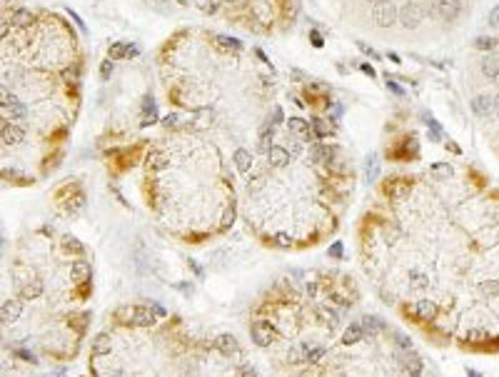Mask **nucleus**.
Masks as SVG:
<instances>
[{
	"mask_svg": "<svg viewBox=\"0 0 499 377\" xmlns=\"http://www.w3.org/2000/svg\"><path fill=\"white\" fill-rule=\"evenodd\" d=\"M117 322L122 325H132V327H150L155 322V312L150 307H135V305H125V307H117L115 312Z\"/></svg>",
	"mask_w": 499,
	"mask_h": 377,
	"instance_id": "f257e3e1",
	"label": "nucleus"
},
{
	"mask_svg": "<svg viewBox=\"0 0 499 377\" xmlns=\"http://www.w3.org/2000/svg\"><path fill=\"white\" fill-rule=\"evenodd\" d=\"M372 18L380 28H390L397 18H399V10L390 3V0H377V3L372 5Z\"/></svg>",
	"mask_w": 499,
	"mask_h": 377,
	"instance_id": "f03ea898",
	"label": "nucleus"
},
{
	"mask_svg": "<svg viewBox=\"0 0 499 377\" xmlns=\"http://www.w3.org/2000/svg\"><path fill=\"white\" fill-rule=\"evenodd\" d=\"M409 187H412V180H407V177H390V180L382 182V193L387 198H404L409 193Z\"/></svg>",
	"mask_w": 499,
	"mask_h": 377,
	"instance_id": "7ed1b4c3",
	"label": "nucleus"
},
{
	"mask_svg": "<svg viewBox=\"0 0 499 377\" xmlns=\"http://www.w3.org/2000/svg\"><path fill=\"white\" fill-rule=\"evenodd\" d=\"M422 8L414 3V0H409V3H404L402 8H399V23L404 25V28H417L419 23H422Z\"/></svg>",
	"mask_w": 499,
	"mask_h": 377,
	"instance_id": "20e7f679",
	"label": "nucleus"
},
{
	"mask_svg": "<svg viewBox=\"0 0 499 377\" xmlns=\"http://www.w3.org/2000/svg\"><path fill=\"white\" fill-rule=\"evenodd\" d=\"M170 165V155L165 152V150H150L147 155H145V170L147 172H160V170H165Z\"/></svg>",
	"mask_w": 499,
	"mask_h": 377,
	"instance_id": "39448f33",
	"label": "nucleus"
},
{
	"mask_svg": "<svg viewBox=\"0 0 499 377\" xmlns=\"http://www.w3.org/2000/svg\"><path fill=\"white\" fill-rule=\"evenodd\" d=\"M252 340L260 347H270L272 340H275V327L270 322H255L252 325Z\"/></svg>",
	"mask_w": 499,
	"mask_h": 377,
	"instance_id": "423d86ee",
	"label": "nucleus"
},
{
	"mask_svg": "<svg viewBox=\"0 0 499 377\" xmlns=\"http://www.w3.org/2000/svg\"><path fill=\"white\" fill-rule=\"evenodd\" d=\"M472 113H474V115H479V118H487V115L497 113V108H494V98H492V95H487V93H482V95H474V98H472Z\"/></svg>",
	"mask_w": 499,
	"mask_h": 377,
	"instance_id": "0eeeda50",
	"label": "nucleus"
},
{
	"mask_svg": "<svg viewBox=\"0 0 499 377\" xmlns=\"http://www.w3.org/2000/svg\"><path fill=\"white\" fill-rule=\"evenodd\" d=\"M3 113H5V118H10V120H20V118H25V105H20L18 103V98L15 95H3Z\"/></svg>",
	"mask_w": 499,
	"mask_h": 377,
	"instance_id": "6e6552de",
	"label": "nucleus"
},
{
	"mask_svg": "<svg viewBox=\"0 0 499 377\" xmlns=\"http://www.w3.org/2000/svg\"><path fill=\"white\" fill-rule=\"evenodd\" d=\"M210 43L215 45L217 53H230V50H242V43L235 40V38H227V35H210Z\"/></svg>",
	"mask_w": 499,
	"mask_h": 377,
	"instance_id": "1a4fd4ad",
	"label": "nucleus"
},
{
	"mask_svg": "<svg viewBox=\"0 0 499 377\" xmlns=\"http://www.w3.org/2000/svg\"><path fill=\"white\" fill-rule=\"evenodd\" d=\"M459 10H462V3H459V0H437V13H439V18H444V20H454V18L459 15Z\"/></svg>",
	"mask_w": 499,
	"mask_h": 377,
	"instance_id": "9d476101",
	"label": "nucleus"
},
{
	"mask_svg": "<svg viewBox=\"0 0 499 377\" xmlns=\"http://www.w3.org/2000/svg\"><path fill=\"white\" fill-rule=\"evenodd\" d=\"M3 142L5 145H18V142H23L25 140V132L18 127V125H13V123H8V120H3Z\"/></svg>",
	"mask_w": 499,
	"mask_h": 377,
	"instance_id": "9b49d317",
	"label": "nucleus"
},
{
	"mask_svg": "<svg viewBox=\"0 0 499 377\" xmlns=\"http://www.w3.org/2000/svg\"><path fill=\"white\" fill-rule=\"evenodd\" d=\"M18 317H20V302L18 300L3 302V310H0V320H3V325H13Z\"/></svg>",
	"mask_w": 499,
	"mask_h": 377,
	"instance_id": "f8f14e48",
	"label": "nucleus"
},
{
	"mask_svg": "<svg viewBox=\"0 0 499 377\" xmlns=\"http://www.w3.org/2000/svg\"><path fill=\"white\" fill-rule=\"evenodd\" d=\"M215 347H217L222 355H237V352H240V345H237V340H235L232 335H220V337L215 340Z\"/></svg>",
	"mask_w": 499,
	"mask_h": 377,
	"instance_id": "ddd939ff",
	"label": "nucleus"
},
{
	"mask_svg": "<svg viewBox=\"0 0 499 377\" xmlns=\"http://www.w3.org/2000/svg\"><path fill=\"white\" fill-rule=\"evenodd\" d=\"M155 120H157V108H155V100H152L150 95H145V98H142V127L152 125Z\"/></svg>",
	"mask_w": 499,
	"mask_h": 377,
	"instance_id": "4468645a",
	"label": "nucleus"
},
{
	"mask_svg": "<svg viewBox=\"0 0 499 377\" xmlns=\"http://www.w3.org/2000/svg\"><path fill=\"white\" fill-rule=\"evenodd\" d=\"M267 160H270L272 167H285L290 162V152L285 147H280V145H272V150L267 152Z\"/></svg>",
	"mask_w": 499,
	"mask_h": 377,
	"instance_id": "2eb2a0df",
	"label": "nucleus"
},
{
	"mask_svg": "<svg viewBox=\"0 0 499 377\" xmlns=\"http://www.w3.org/2000/svg\"><path fill=\"white\" fill-rule=\"evenodd\" d=\"M402 365H404V370H407V375H412V377H417V375H422V360L417 357V352H412V350H407V355H404V360H402Z\"/></svg>",
	"mask_w": 499,
	"mask_h": 377,
	"instance_id": "dca6fc26",
	"label": "nucleus"
},
{
	"mask_svg": "<svg viewBox=\"0 0 499 377\" xmlns=\"http://www.w3.org/2000/svg\"><path fill=\"white\" fill-rule=\"evenodd\" d=\"M482 73L487 78H494L499 73V53H487L482 58Z\"/></svg>",
	"mask_w": 499,
	"mask_h": 377,
	"instance_id": "f3484780",
	"label": "nucleus"
},
{
	"mask_svg": "<svg viewBox=\"0 0 499 377\" xmlns=\"http://www.w3.org/2000/svg\"><path fill=\"white\" fill-rule=\"evenodd\" d=\"M287 127H290V132H295V135H302V137H312V130H309V123L307 120H302V118H290L287 120Z\"/></svg>",
	"mask_w": 499,
	"mask_h": 377,
	"instance_id": "a211bd4d",
	"label": "nucleus"
},
{
	"mask_svg": "<svg viewBox=\"0 0 499 377\" xmlns=\"http://www.w3.org/2000/svg\"><path fill=\"white\" fill-rule=\"evenodd\" d=\"M70 275H73V282H88L90 280V265L88 262H83V260H78L73 267H70Z\"/></svg>",
	"mask_w": 499,
	"mask_h": 377,
	"instance_id": "6ab92c4d",
	"label": "nucleus"
},
{
	"mask_svg": "<svg viewBox=\"0 0 499 377\" xmlns=\"http://www.w3.org/2000/svg\"><path fill=\"white\" fill-rule=\"evenodd\" d=\"M365 337V327L360 325V322H352L347 330H345V335H342V342L345 345H355V342H360Z\"/></svg>",
	"mask_w": 499,
	"mask_h": 377,
	"instance_id": "aec40b11",
	"label": "nucleus"
},
{
	"mask_svg": "<svg viewBox=\"0 0 499 377\" xmlns=\"http://www.w3.org/2000/svg\"><path fill=\"white\" fill-rule=\"evenodd\" d=\"M110 347H112L110 335H98V337L93 340V355H95V357H105V355L110 352Z\"/></svg>",
	"mask_w": 499,
	"mask_h": 377,
	"instance_id": "412c9836",
	"label": "nucleus"
},
{
	"mask_svg": "<svg viewBox=\"0 0 499 377\" xmlns=\"http://www.w3.org/2000/svg\"><path fill=\"white\" fill-rule=\"evenodd\" d=\"M63 208H65V213H80V210L85 208V195H83L80 190H78V193H73V195L65 200V205H63Z\"/></svg>",
	"mask_w": 499,
	"mask_h": 377,
	"instance_id": "4be33fe9",
	"label": "nucleus"
},
{
	"mask_svg": "<svg viewBox=\"0 0 499 377\" xmlns=\"http://www.w3.org/2000/svg\"><path fill=\"white\" fill-rule=\"evenodd\" d=\"M414 310H417V317H422V320H432L437 315V305L432 300H419Z\"/></svg>",
	"mask_w": 499,
	"mask_h": 377,
	"instance_id": "5701e85b",
	"label": "nucleus"
},
{
	"mask_svg": "<svg viewBox=\"0 0 499 377\" xmlns=\"http://www.w3.org/2000/svg\"><path fill=\"white\" fill-rule=\"evenodd\" d=\"M33 20H35V15H33L30 10H25V8L13 13V25H15V28H30Z\"/></svg>",
	"mask_w": 499,
	"mask_h": 377,
	"instance_id": "b1692460",
	"label": "nucleus"
},
{
	"mask_svg": "<svg viewBox=\"0 0 499 377\" xmlns=\"http://www.w3.org/2000/svg\"><path fill=\"white\" fill-rule=\"evenodd\" d=\"M235 165H237L240 172H250V167H252V155H250L245 147H240V150L235 152Z\"/></svg>",
	"mask_w": 499,
	"mask_h": 377,
	"instance_id": "393cba45",
	"label": "nucleus"
},
{
	"mask_svg": "<svg viewBox=\"0 0 499 377\" xmlns=\"http://www.w3.org/2000/svg\"><path fill=\"white\" fill-rule=\"evenodd\" d=\"M272 140H275V132H272V125H267V127L262 130V137H260V142H257V150L267 155V152L272 150Z\"/></svg>",
	"mask_w": 499,
	"mask_h": 377,
	"instance_id": "a878e982",
	"label": "nucleus"
},
{
	"mask_svg": "<svg viewBox=\"0 0 499 377\" xmlns=\"http://www.w3.org/2000/svg\"><path fill=\"white\" fill-rule=\"evenodd\" d=\"M63 250H65V252H73V255H83V252H85L83 243H80L78 238H73V235H65V238H63Z\"/></svg>",
	"mask_w": 499,
	"mask_h": 377,
	"instance_id": "bb28decb",
	"label": "nucleus"
},
{
	"mask_svg": "<svg viewBox=\"0 0 499 377\" xmlns=\"http://www.w3.org/2000/svg\"><path fill=\"white\" fill-rule=\"evenodd\" d=\"M25 300H35V297H40L43 295V282L40 280H33V282H28V285H23V292H20Z\"/></svg>",
	"mask_w": 499,
	"mask_h": 377,
	"instance_id": "cd10ccee",
	"label": "nucleus"
},
{
	"mask_svg": "<svg viewBox=\"0 0 499 377\" xmlns=\"http://www.w3.org/2000/svg\"><path fill=\"white\" fill-rule=\"evenodd\" d=\"M474 48L482 50V53H492V50L497 48V38H492V35H479V38L474 40Z\"/></svg>",
	"mask_w": 499,
	"mask_h": 377,
	"instance_id": "c85d7f7f",
	"label": "nucleus"
},
{
	"mask_svg": "<svg viewBox=\"0 0 499 377\" xmlns=\"http://www.w3.org/2000/svg\"><path fill=\"white\" fill-rule=\"evenodd\" d=\"M362 327H365V332H382L385 330V322L380 320V317H372V315H367L365 320H362Z\"/></svg>",
	"mask_w": 499,
	"mask_h": 377,
	"instance_id": "c756f323",
	"label": "nucleus"
},
{
	"mask_svg": "<svg viewBox=\"0 0 499 377\" xmlns=\"http://www.w3.org/2000/svg\"><path fill=\"white\" fill-rule=\"evenodd\" d=\"M309 157L314 160V162H319V160H329L332 157V152L324 147V145H319V142H314L312 147H309Z\"/></svg>",
	"mask_w": 499,
	"mask_h": 377,
	"instance_id": "7c9ffc66",
	"label": "nucleus"
},
{
	"mask_svg": "<svg viewBox=\"0 0 499 377\" xmlns=\"http://www.w3.org/2000/svg\"><path fill=\"white\" fill-rule=\"evenodd\" d=\"M422 120H424V123L429 125V130H432V132H429V137H432V140H439V137H442V125H439V123H437V120H434L429 113H424V115H422Z\"/></svg>",
	"mask_w": 499,
	"mask_h": 377,
	"instance_id": "2f4dec72",
	"label": "nucleus"
},
{
	"mask_svg": "<svg viewBox=\"0 0 499 377\" xmlns=\"http://www.w3.org/2000/svg\"><path fill=\"white\" fill-rule=\"evenodd\" d=\"M312 130H314L317 137H327V135H329V125H327L322 118H312Z\"/></svg>",
	"mask_w": 499,
	"mask_h": 377,
	"instance_id": "473e14b6",
	"label": "nucleus"
},
{
	"mask_svg": "<svg viewBox=\"0 0 499 377\" xmlns=\"http://www.w3.org/2000/svg\"><path fill=\"white\" fill-rule=\"evenodd\" d=\"M437 177H449L452 175V165H447V162H432V167H429Z\"/></svg>",
	"mask_w": 499,
	"mask_h": 377,
	"instance_id": "72a5a7b5",
	"label": "nucleus"
},
{
	"mask_svg": "<svg viewBox=\"0 0 499 377\" xmlns=\"http://www.w3.org/2000/svg\"><path fill=\"white\" fill-rule=\"evenodd\" d=\"M110 58H112V60L127 58V45H125V43H112V45H110Z\"/></svg>",
	"mask_w": 499,
	"mask_h": 377,
	"instance_id": "f704fd0d",
	"label": "nucleus"
},
{
	"mask_svg": "<svg viewBox=\"0 0 499 377\" xmlns=\"http://www.w3.org/2000/svg\"><path fill=\"white\" fill-rule=\"evenodd\" d=\"M409 285H412V287H427L429 282H427V277H424L419 270H412V272H409Z\"/></svg>",
	"mask_w": 499,
	"mask_h": 377,
	"instance_id": "c9c22d12",
	"label": "nucleus"
},
{
	"mask_svg": "<svg viewBox=\"0 0 499 377\" xmlns=\"http://www.w3.org/2000/svg\"><path fill=\"white\" fill-rule=\"evenodd\" d=\"M232 223H235V205H230V208L225 210V215H222V223H220V228H222V230H227V228H230Z\"/></svg>",
	"mask_w": 499,
	"mask_h": 377,
	"instance_id": "e433bc0d",
	"label": "nucleus"
},
{
	"mask_svg": "<svg viewBox=\"0 0 499 377\" xmlns=\"http://www.w3.org/2000/svg\"><path fill=\"white\" fill-rule=\"evenodd\" d=\"M479 290H482L484 295H499V285H497L494 280H489V282H482V285H479Z\"/></svg>",
	"mask_w": 499,
	"mask_h": 377,
	"instance_id": "4c0bfd02",
	"label": "nucleus"
},
{
	"mask_svg": "<svg viewBox=\"0 0 499 377\" xmlns=\"http://www.w3.org/2000/svg\"><path fill=\"white\" fill-rule=\"evenodd\" d=\"M88 320H90V312H83L80 317H73V320H70V325H73V327H78V330L83 332V330H85V325H88Z\"/></svg>",
	"mask_w": 499,
	"mask_h": 377,
	"instance_id": "58836bf2",
	"label": "nucleus"
},
{
	"mask_svg": "<svg viewBox=\"0 0 499 377\" xmlns=\"http://www.w3.org/2000/svg\"><path fill=\"white\" fill-rule=\"evenodd\" d=\"M198 8H200L202 13H215V10H217V3H215V0H198Z\"/></svg>",
	"mask_w": 499,
	"mask_h": 377,
	"instance_id": "ea45409f",
	"label": "nucleus"
},
{
	"mask_svg": "<svg viewBox=\"0 0 499 377\" xmlns=\"http://www.w3.org/2000/svg\"><path fill=\"white\" fill-rule=\"evenodd\" d=\"M110 75H112V58L102 60V65H100V78H102V80H107Z\"/></svg>",
	"mask_w": 499,
	"mask_h": 377,
	"instance_id": "a19ab883",
	"label": "nucleus"
},
{
	"mask_svg": "<svg viewBox=\"0 0 499 377\" xmlns=\"http://www.w3.org/2000/svg\"><path fill=\"white\" fill-rule=\"evenodd\" d=\"M395 342H397L402 350H412V340H409L407 335H402V332H395Z\"/></svg>",
	"mask_w": 499,
	"mask_h": 377,
	"instance_id": "79ce46f5",
	"label": "nucleus"
},
{
	"mask_svg": "<svg viewBox=\"0 0 499 377\" xmlns=\"http://www.w3.org/2000/svg\"><path fill=\"white\" fill-rule=\"evenodd\" d=\"M322 355H324V347H312V350L307 347V357H304V360H307V362H314V360H319Z\"/></svg>",
	"mask_w": 499,
	"mask_h": 377,
	"instance_id": "37998d69",
	"label": "nucleus"
},
{
	"mask_svg": "<svg viewBox=\"0 0 499 377\" xmlns=\"http://www.w3.org/2000/svg\"><path fill=\"white\" fill-rule=\"evenodd\" d=\"M275 243H277L280 248H290V245H292V238H290L287 233H277V235H275Z\"/></svg>",
	"mask_w": 499,
	"mask_h": 377,
	"instance_id": "c03bdc74",
	"label": "nucleus"
},
{
	"mask_svg": "<svg viewBox=\"0 0 499 377\" xmlns=\"http://www.w3.org/2000/svg\"><path fill=\"white\" fill-rule=\"evenodd\" d=\"M489 25H492L494 30H499V8H494V10L489 13Z\"/></svg>",
	"mask_w": 499,
	"mask_h": 377,
	"instance_id": "a18cd8bd",
	"label": "nucleus"
},
{
	"mask_svg": "<svg viewBox=\"0 0 499 377\" xmlns=\"http://www.w3.org/2000/svg\"><path fill=\"white\" fill-rule=\"evenodd\" d=\"M329 255L340 260V257H342V243H335V245H332V248H329Z\"/></svg>",
	"mask_w": 499,
	"mask_h": 377,
	"instance_id": "49530a36",
	"label": "nucleus"
},
{
	"mask_svg": "<svg viewBox=\"0 0 499 377\" xmlns=\"http://www.w3.org/2000/svg\"><path fill=\"white\" fill-rule=\"evenodd\" d=\"M387 88H390V90H392L395 95H404V90H402V88H399V85H397L395 80H387Z\"/></svg>",
	"mask_w": 499,
	"mask_h": 377,
	"instance_id": "de8ad7c7",
	"label": "nucleus"
},
{
	"mask_svg": "<svg viewBox=\"0 0 499 377\" xmlns=\"http://www.w3.org/2000/svg\"><path fill=\"white\" fill-rule=\"evenodd\" d=\"M237 375H242V377H247V375H250V377H255L257 372H255V367H247V365H245V367H240V370H237Z\"/></svg>",
	"mask_w": 499,
	"mask_h": 377,
	"instance_id": "09e8293b",
	"label": "nucleus"
},
{
	"mask_svg": "<svg viewBox=\"0 0 499 377\" xmlns=\"http://www.w3.org/2000/svg\"><path fill=\"white\" fill-rule=\"evenodd\" d=\"M137 55H140V45H135V43L127 45V58H137Z\"/></svg>",
	"mask_w": 499,
	"mask_h": 377,
	"instance_id": "8fccbe9b",
	"label": "nucleus"
},
{
	"mask_svg": "<svg viewBox=\"0 0 499 377\" xmlns=\"http://www.w3.org/2000/svg\"><path fill=\"white\" fill-rule=\"evenodd\" d=\"M147 307H150V310H152V312H155L157 317H162V315H165V310H162V307H160L157 302H147Z\"/></svg>",
	"mask_w": 499,
	"mask_h": 377,
	"instance_id": "3c124183",
	"label": "nucleus"
},
{
	"mask_svg": "<svg viewBox=\"0 0 499 377\" xmlns=\"http://www.w3.org/2000/svg\"><path fill=\"white\" fill-rule=\"evenodd\" d=\"M162 123H165V125H168V127H170V125H178V115H175V113H170V115H168V118H165Z\"/></svg>",
	"mask_w": 499,
	"mask_h": 377,
	"instance_id": "603ef678",
	"label": "nucleus"
},
{
	"mask_svg": "<svg viewBox=\"0 0 499 377\" xmlns=\"http://www.w3.org/2000/svg\"><path fill=\"white\" fill-rule=\"evenodd\" d=\"M277 123H282V110L280 108H275V115H272V125H277Z\"/></svg>",
	"mask_w": 499,
	"mask_h": 377,
	"instance_id": "864d4df0",
	"label": "nucleus"
},
{
	"mask_svg": "<svg viewBox=\"0 0 499 377\" xmlns=\"http://www.w3.org/2000/svg\"><path fill=\"white\" fill-rule=\"evenodd\" d=\"M18 357H23V360H30V362H35V357L28 352V350H18Z\"/></svg>",
	"mask_w": 499,
	"mask_h": 377,
	"instance_id": "5fc2aeb1",
	"label": "nucleus"
},
{
	"mask_svg": "<svg viewBox=\"0 0 499 377\" xmlns=\"http://www.w3.org/2000/svg\"><path fill=\"white\" fill-rule=\"evenodd\" d=\"M190 267H193V270H195V272H198V275H200V277H202V275H205V272H202V267H200V265H198V262H195V260H190Z\"/></svg>",
	"mask_w": 499,
	"mask_h": 377,
	"instance_id": "6e6d98bb",
	"label": "nucleus"
},
{
	"mask_svg": "<svg viewBox=\"0 0 499 377\" xmlns=\"http://www.w3.org/2000/svg\"><path fill=\"white\" fill-rule=\"evenodd\" d=\"M312 45H314V48H322V38H319V35H312Z\"/></svg>",
	"mask_w": 499,
	"mask_h": 377,
	"instance_id": "4d7b16f0",
	"label": "nucleus"
},
{
	"mask_svg": "<svg viewBox=\"0 0 499 377\" xmlns=\"http://www.w3.org/2000/svg\"><path fill=\"white\" fill-rule=\"evenodd\" d=\"M447 147H449V150H452V152H457V155H459V152H462V150H459V145H457V142H447Z\"/></svg>",
	"mask_w": 499,
	"mask_h": 377,
	"instance_id": "13d9d810",
	"label": "nucleus"
},
{
	"mask_svg": "<svg viewBox=\"0 0 499 377\" xmlns=\"http://www.w3.org/2000/svg\"><path fill=\"white\" fill-rule=\"evenodd\" d=\"M307 292H309V295H317V282H309V285H307Z\"/></svg>",
	"mask_w": 499,
	"mask_h": 377,
	"instance_id": "bf43d9fd",
	"label": "nucleus"
},
{
	"mask_svg": "<svg viewBox=\"0 0 499 377\" xmlns=\"http://www.w3.org/2000/svg\"><path fill=\"white\" fill-rule=\"evenodd\" d=\"M362 70H365V73H367V75H370V78H372V75H375V70H372V65H362Z\"/></svg>",
	"mask_w": 499,
	"mask_h": 377,
	"instance_id": "052dcab7",
	"label": "nucleus"
},
{
	"mask_svg": "<svg viewBox=\"0 0 499 377\" xmlns=\"http://www.w3.org/2000/svg\"><path fill=\"white\" fill-rule=\"evenodd\" d=\"M494 108H497V113H499V95L494 98Z\"/></svg>",
	"mask_w": 499,
	"mask_h": 377,
	"instance_id": "680f3d73",
	"label": "nucleus"
},
{
	"mask_svg": "<svg viewBox=\"0 0 499 377\" xmlns=\"http://www.w3.org/2000/svg\"><path fill=\"white\" fill-rule=\"evenodd\" d=\"M178 3H180V5H188V3H190V0H178Z\"/></svg>",
	"mask_w": 499,
	"mask_h": 377,
	"instance_id": "e2e57ef3",
	"label": "nucleus"
},
{
	"mask_svg": "<svg viewBox=\"0 0 499 377\" xmlns=\"http://www.w3.org/2000/svg\"><path fill=\"white\" fill-rule=\"evenodd\" d=\"M492 80H494V83H497V85H499V73H497V75H494V78H492Z\"/></svg>",
	"mask_w": 499,
	"mask_h": 377,
	"instance_id": "0e129e2a",
	"label": "nucleus"
},
{
	"mask_svg": "<svg viewBox=\"0 0 499 377\" xmlns=\"http://www.w3.org/2000/svg\"><path fill=\"white\" fill-rule=\"evenodd\" d=\"M232 3H235V0H232Z\"/></svg>",
	"mask_w": 499,
	"mask_h": 377,
	"instance_id": "69168bd1",
	"label": "nucleus"
}]
</instances>
